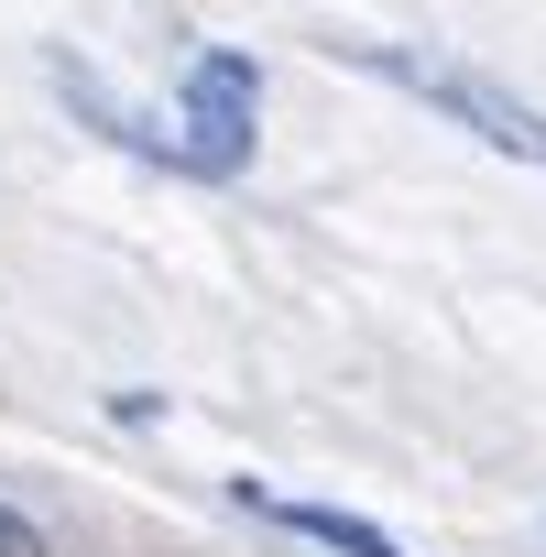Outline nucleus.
Here are the masks:
<instances>
[{"label":"nucleus","mask_w":546,"mask_h":557,"mask_svg":"<svg viewBox=\"0 0 546 557\" xmlns=\"http://www.w3.org/2000/svg\"><path fill=\"white\" fill-rule=\"evenodd\" d=\"M350 66H372V77H394L405 99H426V110H448L470 143H492V153H513V164H546V110H524L513 88H492L481 66H437V55H405V45H339Z\"/></svg>","instance_id":"obj_1"},{"label":"nucleus","mask_w":546,"mask_h":557,"mask_svg":"<svg viewBox=\"0 0 546 557\" xmlns=\"http://www.w3.org/2000/svg\"><path fill=\"white\" fill-rule=\"evenodd\" d=\"M251 121H262V77L251 55H197L175 88V175H240L251 164Z\"/></svg>","instance_id":"obj_2"},{"label":"nucleus","mask_w":546,"mask_h":557,"mask_svg":"<svg viewBox=\"0 0 546 557\" xmlns=\"http://www.w3.org/2000/svg\"><path fill=\"white\" fill-rule=\"evenodd\" d=\"M285 524L318 535V546H339V557H405L383 524H361V513H339V503H285Z\"/></svg>","instance_id":"obj_3"},{"label":"nucleus","mask_w":546,"mask_h":557,"mask_svg":"<svg viewBox=\"0 0 546 557\" xmlns=\"http://www.w3.org/2000/svg\"><path fill=\"white\" fill-rule=\"evenodd\" d=\"M0 557H45V524H34V513H12V503H0Z\"/></svg>","instance_id":"obj_4"}]
</instances>
